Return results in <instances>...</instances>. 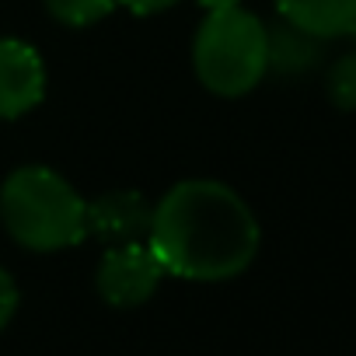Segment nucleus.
Segmentation results:
<instances>
[{
  "instance_id": "nucleus-1",
  "label": "nucleus",
  "mask_w": 356,
  "mask_h": 356,
  "mask_svg": "<svg viewBox=\"0 0 356 356\" xmlns=\"http://www.w3.org/2000/svg\"><path fill=\"white\" fill-rule=\"evenodd\" d=\"M147 245L164 276L227 283L259 259L262 227L245 196L227 182L186 178L154 203Z\"/></svg>"
},
{
  "instance_id": "nucleus-2",
  "label": "nucleus",
  "mask_w": 356,
  "mask_h": 356,
  "mask_svg": "<svg viewBox=\"0 0 356 356\" xmlns=\"http://www.w3.org/2000/svg\"><path fill=\"white\" fill-rule=\"evenodd\" d=\"M0 224L25 252H63L88 238V203L46 164H22L0 182Z\"/></svg>"
},
{
  "instance_id": "nucleus-3",
  "label": "nucleus",
  "mask_w": 356,
  "mask_h": 356,
  "mask_svg": "<svg viewBox=\"0 0 356 356\" xmlns=\"http://www.w3.org/2000/svg\"><path fill=\"white\" fill-rule=\"evenodd\" d=\"M196 81L220 98H241L255 91L269 74V25L238 8L210 11L193 35Z\"/></svg>"
},
{
  "instance_id": "nucleus-4",
  "label": "nucleus",
  "mask_w": 356,
  "mask_h": 356,
  "mask_svg": "<svg viewBox=\"0 0 356 356\" xmlns=\"http://www.w3.org/2000/svg\"><path fill=\"white\" fill-rule=\"evenodd\" d=\"M164 280V266L150 252L147 241H126V245H105L98 269H95V290L102 304L129 311L147 304Z\"/></svg>"
},
{
  "instance_id": "nucleus-5",
  "label": "nucleus",
  "mask_w": 356,
  "mask_h": 356,
  "mask_svg": "<svg viewBox=\"0 0 356 356\" xmlns=\"http://www.w3.org/2000/svg\"><path fill=\"white\" fill-rule=\"evenodd\" d=\"M46 98V63L35 46L0 39V119L11 122L39 108Z\"/></svg>"
},
{
  "instance_id": "nucleus-6",
  "label": "nucleus",
  "mask_w": 356,
  "mask_h": 356,
  "mask_svg": "<svg viewBox=\"0 0 356 356\" xmlns=\"http://www.w3.org/2000/svg\"><path fill=\"white\" fill-rule=\"evenodd\" d=\"M150 217H154V203H147L143 193L112 189L88 203V238H98L105 245L147 241Z\"/></svg>"
},
{
  "instance_id": "nucleus-7",
  "label": "nucleus",
  "mask_w": 356,
  "mask_h": 356,
  "mask_svg": "<svg viewBox=\"0 0 356 356\" xmlns=\"http://www.w3.org/2000/svg\"><path fill=\"white\" fill-rule=\"evenodd\" d=\"M273 4L283 22L321 42L353 35L356 29V0H273Z\"/></svg>"
},
{
  "instance_id": "nucleus-8",
  "label": "nucleus",
  "mask_w": 356,
  "mask_h": 356,
  "mask_svg": "<svg viewBox=\"0 0 356 356\" xmlns=\"http://www.w3.org/2000/svg\"><path fill=\"white\" fill-rule=\"evenodd\" d=\"M321 60V39L300 32L290 22H276L269 25V74L280 77H300L311 74Z\"/></svg>"
},
{
  "instance_id": "nucleus-9",
  "label": "nucleus",
  "mask_w": 356,
  "mask_h": 356,
  "mask_svg": "<svg viewBox=\"0 0 356 356\" xmlns=\"http://www.w3.org/2000/svg\"><path fill=\"white\" fill-rule=\"evenodd\" d=\"M46 11L67 29H91L115 11V0H46Z\"/></svg>"
},
{
  "instance_id": "nucleus-10",
  "label": "nucleus",
  "mask_w": 356,
  "mask_h": 356,
  "mask_svg": "<svg viewBox=\"0 0 356 356\" xmlns=\"http://www.w3.org/2000/svg\"><path fill=\"white\" fill-rule=\"evenodd\" d=\"M325 95L339 112H356V49L342 53L325 74Z\"/></svg>"
},
{
  "instance_id": "nucleus-11",
  "label": "nucleus",
  "mask_w": 356,
  "mask_h": 356,
  "mask_svg": "<svg viewBox=\"0 0 356 356\" xmlns=\"http://www.w3.org/2000/svg\"><path fill=\"white\" fill-rule=\"evenodd\" d=\"M18 304H22V290H18V280L0 266V332H4L15 314H18Z\"/></svg>"
},
{
  "instance_id": "nucleus-12",
  "label": "nucleus",
  "mask_w": 356,
  "mask_h": 356,
  "mask_svg": "<svg viewBox=\"0 0 356 356\" xmlns=\"http://www.w3.org/2000/svg\"><path fill=\"white\" fill-rule=\"evenodd\" d=\"M115 4H122V8H126L129 15H136V18H154V15L175 8L178 0H115Z\"/></svg>"
},
{
  "instance_id": "nucleus-13",
  "label": "nucleus",
  "mask_w": 356,
  "mask_h": 356,
  "mask_svg": "<svg viewBox=\"0 0 356 356\" xmlns=\"http://www.w3.org/2000/svg\"><path fill=\"white\" fill-rule=\"evenodd\" d=\"M196 4L210 15V11H227V8H238L241 0H196Z\"/></svg>"
},
{
  "instance_id": "nucleus-14",
  "label": "nucleus",
  "mask_w": 356,
  "mask_h": 356,
  "mask_svg": "<svg viewBox=\"0 0 356 356\" xmlns=\"http://www.w3.org/2000/svg\"><path fill=\"white\" fill-rule=\"evenodd\" d=\"M353 35H356V29H353Z\"/></svg>"
}]
</instances>
